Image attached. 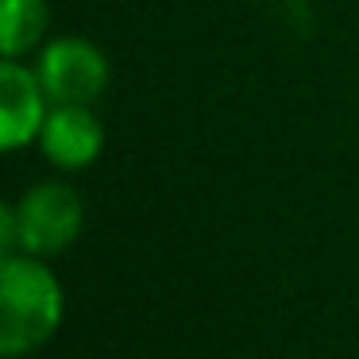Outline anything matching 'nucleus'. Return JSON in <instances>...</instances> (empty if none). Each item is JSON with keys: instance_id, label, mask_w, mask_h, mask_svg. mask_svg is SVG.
Segmentation results:
<instances>
[{"instance_id": "7ed1b4c3", "label": "nucleus", "mask_w": 359, "mask_h": 359, "mask_svg": "<svg viewBox=\"0 0 359 359\" xmlns=\"http://www.w3.org/2000/svg\"><path fill=\"white\" fill-rule=\"evenodd\" d=\"M39 81L55 104H93L109 86V62L86 39H55L39 58Z\"/></svg>"}, {"instance_id": "f257e3e1", "label": "nucleus", "mask_w": 359, "mask_h": 359, "mask_svg": "<svg viewBox=\"0 0 359 359\" xmlns=\"http://www.w3.org/2000/svg\"><path fill=\"white\" fill-rule=\"evenodd\" d=\"M62 320L58 278L35 255H4L0 266V351L8 359L43 348Z\"/></svg>"}, {"instance_id": "f03ea898", "label": "nucleus", "mask_w": 359, "mask_h": 359, "mask_svg": "<svg viewBox=\"0 0 359 359\" xmlns=\"http://www.w3.org/2000/svg\"><path fill=\"white\" fill-rule=\"evenodd\" d=\"M81 232V201L62 182H43L27 189L16 205L0 209V243L4 251L55 255L70 248Z\"/></svg>"}, {"instance_id": "20e7f679", "label": "nucleus", "mask_w": 359, "mask_h": 359, "mask_svg": "<svg viewBox=\"0 0 359 359\" xmlns=\"http://www.w3.org/2000/svg\"><path fill=\"white\" fill-rule=\"evenodd\" d=\"M47 89L39 74L24 70L16 58H4L0 66V147L16 151L32 143L47 124Z\"/></svg>"}, {"instance_id": "39448f33", "label": "nucleus", "mask_w": 359, "mask_h": 359, "mask_svg": "<svg viewBox=\"0 0 359 359\" xmlns=\"http://www.w3.org/2000/svg\"><path fill=\"white\" fill-rule=\"evenodd\" d=\"M43 151L55 166L62 170H81L89 166L104 147L101 120L89 112V104H58L55 112H47V124L39 132Z\"/></svg>"}, {"instance_id": "423d86ee", "label": "nucleus", "mask_w": 359, "mask_h": 359, "mask_svg": "<svg viewBox=\"0 0 359 359\" xmlns=\"http://www.w3.org/2000/svg\"><path fill=\"white\" fill-rule=\"evenodd\" d=\"M47 0H4V32L0 50L4 58H20L43 39L47 32Z\"/></svg>"}]
</instances>
